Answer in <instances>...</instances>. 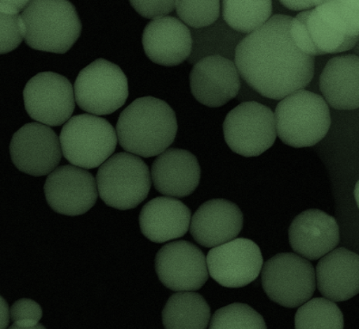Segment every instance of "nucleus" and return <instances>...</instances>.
<instances>
[{
  "label": "nucleus",
  "instance_id": "obj_10",
  "mask_svg": "<svg viewBox=\"0 0 359 329\" xmlns=\"http://www.w3.org/2000/svg\"><path fill=\"white\" fill-rule=\"evenodd\" d=\"M26 112L44 126H62L74 112V88L66 77L43 72L30 79L24 90Z\"/></svg>",
  "mask_w": 359,
  "mask_h": 329
},
{
  "label": "nucleus",
  "instance_id": "obj_24",
  "mask_svg": "<svg viewBox=\"0 0 359 329\" xmlns=\"http://www.w3.org/2000/svg\"><path fill=\"white\" fill-rule=\"evenodd\" d=\"M272 2L270 0L222 1V18L230 29L249 35L271 20Z\"/></svg>",
  "mask_w": 359,
  "mask_h": 329
},
{
  "label": "nucleus",
  "instance_id": "obj_28",
  "mask_svg": "<svg viewBox=\"0 0 359 329\" xmlns=\"http://www.w3.org/2000/svg\"><path fill=\"white\" fill-rule=\"evenodd\" d=\"M29 1H1V47L2 55L16 49L25 40L27 28L22 13Z\"/></svg>",
  "mask_w": 359,
  "mask_h": 329
},
{
  "label": "nucleus",
  "instance_id": "obj_32",
  "mask_svg": "<svg viewBox=\"0 0 359 329\" xmlns=\"http://www.w3.org/2000/svg\"><path fill=\"white\" fill-rule=\"evenodd\" d=\"M130 5L141 15L149 20H158L171 13L176 8V1H147V0H134Z\"/></svg>",
  "mask_w": 359,
  "mask_h": 329
},
{
  "label": "nucleus",
  "instance_id": "obj_25",
  "mask_svg": "<svg viewBox=\"0 0 359 329\" xmlns=\"http://www.w3.org/2000/svg\"><path fill=\"white\" fill-rule=\"evenodd\" d=\"M309 39L320 55L349 51L357 46L359 36L340 35L325 22L315 9L302 11Z\"/></svg>",
  "mask_w": 359,
  "mask_h": 329
},
{
  "label": "nucleus",
  "instance_id": "obj_21",
  "mask_svg": "<svg viewBox=\"0 0 359 329\" xmlns=\"http://www.w3.org/2000/svg\"><path fill=\"white\" fill-rule=\"evenodd\" d=\"M191 210L179 199L156 198L143 206L139 223L143 236L156 243L179 239L190 229Z\"/></svg>",
  "mask_w": 359,
  "mask_h": 329
},
{
  "label": "nucleus",
  "instance_id": "obj_6",
  "mask_svg": "<svg viewBox=\"0 0 359 329\" xmlns=\"http://www.w3.org/2000/svg\"><path fill=\"white\" fill-rule=\"evenodd\" d=\"M60 141L67 161L79 168L93 169L111 157L118 138L116 130L107 119L81 114L64 124Z\"/></svg>",
  "mask_w": 359,
  "mask_h": 329
},
{
  "label": "nucleus",
  "instance_id": "obj_23",
  "mask_svg": "<svg viewBox=\"0 0 359 329\" xmlns=\"http://www.w3.org/2000/svg\"><path fill=\"white\" fill-rule=\"evenodd\" d=\"M210 317L209 304L194 291L172 295L162 311L165 329H207Z\"/></svg>",
  "mask_w": 359,
  "mask_h": 329
},
{
  "label": "nucleus",
  "instance_id": "obj_13",
  "mask_svg": "<svg viewBox=\"0 0 359 329\" xmlns=\"http://www.w3.org/2000/svg\"><path fill=\"white\" fill-rule=\"evenodd\" d=\"M258 245L245 238H236L208 253V271L215 282L226 288H241L255 281L263 268Z\"/></svg>",
  "mask_w": 359,
  "mask_h": 329
},
{
  "label": "nucleus",
  "instance_id": "obj_7",
  "mask_svg": "<svg viewBox=\"0 0 359 329\" xmlns=\"http://www.w3.org/2000/svg\"><path fill=\"white\" fill-rule=\"evenodd\" d=\"M262 281L268 297L285 308L301 307L311 300L316 289L313 264L290 253H278L268 260L262 268Z\"/></svg>",
  "mask_w": 359,
  "mask_h": 329
},
{
  "label": "nucleus",
  "instance_id": "obj_35",
  "mask_svg": "<svg viewBox=\"0 0 359 329\" xmlns=\"http://www.w3.org/2000/svg\"><path fill=\"white\" fill-rule=\"evenodd\" d=\"M354 196H355V200H356L358 207L359 209V180H358L356 185H355Z\"/></svg>",
  "mask_w": 359,
  "mask_h": 329
},
{
  "label": "nucleus",
  "instance_id": "obj_29",
  "mask_svg": "<svg viewBox=\"0 0 359 329\" xmlns=\"http://www.w3.org/2000/svg\"><path fill=\"white\" fill-rule=\"evenodd\" d=\"M209 329H267L266 321L251 306L229 304L219 309L210 320Z\"/></svg>",
  "mask_w": 359,
  "mask_h": 329
},
{
  "label": "nucleus",
  "instance_id": "obj_4",
  "mask_svg": "<svg viewBox=\"0 0 359 329\" xmlns=\"http://www.w3.org/2000/svg\"><path fill=\"white\" fill-rule=\"evenodd\" d=\"M274 114L279 139L297 149L316 145L331 127L330 109L326 100L304 89L279 102Z\"/></svg>",
  "mask_w": 359,
  "mask_h": 329
},
{
  "label": "nucleus",
  "instance_id": "obj_30",
  "mask_svg": "<svg viewBox=\"0 0 359 329\" xmlns=\"http://www.w3.org/2000/svg\"><path fill=\"white\" fill-rule=\"evenodd\" d=\"M176 11L177 16L184 25L194 29L210 27L220 18L221 1H191V0H177Z\"/></svg>",
  "mask_w": 359,
  "mask_h": 329
},
{
  "label": "nucleus",
  "instance_id": "obj_31",
  "mask_svg": "<svg viewBox=\"0 0 359 329\" xmlns=\"http://www.w3.org/2000/svg\"><path fill=\"white\" fill-rule=\"evenodd\" d=\"M11 318L15 324L21 326H35L43 317V309L32 300H18L10 309Z\"/></svg>",
  "mask_w": 359,
  "mask_h": 329
},
{
  "label": "nucleus",
  "instance_id": "obj_26",
  "mask_svg": "<svg viewBox=\"0 0 359 329\" xmlns=\"http://www.w3.org/2000/svg\"><path fill=\"white\" fill-rule=\"evenodd\" d=\"M296 329H344V316L338 305L325 297L313 298L297 309Z\"/></svg>",
  "mask_w": 359,
  "mask_h": 329
},
{
  "label": "nucleus",
  "instance_id": "obj_33",
  "mask_svg": "<svg viewBox=\"0 0 359 329\" xmlns=\"http://www.w3.org/2000/svg\"><path fill=\"white\" fill-rule=\"evenodd\" d=\"M324 2V0H282L281 5L289 10L305 11L316 8Z\"/></svg>",
  "mask_w": 359,
  "mask_h": 329
},
{
  "label": "nucleus",
  "instance_id": "obj_11",
  "mask_svg": "<svg viewBox=\"0 0 359 329\" xmlns=\"http://www.w3.org/2000/svg\"><path fill=\"white\" fill-rule=\"evenodd\" d=\"M10 154L20 171L41 177L49 175L57 168L62 149L58 135L50 127L29 123L13 135Z\"/></svg>",
  "mask_w": 359,
  "mask_h": 329
},
{
  "label": "nucleus",
  "instance_id": "obj_9",
  "mask_svg": "<svg viewBox=\"0 0 359 329\" xmlns=\"http://www.w3.org/2000/svg\"><path fill=\"white\" fill-rule=\"evenodd\" d=\"M224 134L233 152L244 157L259 156L277 138L274 112L258 102H243L226 115Z\"/></svg>",
  "mask_w": 359,
  "mask_h": 329
},
{
  "label": "nucleus",
  "instance_id": "obj_34",
  "mask_svg": "<svg viewBox=\"0 0 359 329\" xmlns=\"http://www.w3.org/2000/svg\"><path fill=\"white\" fill-rule=\"evenodd\" d=\"M9 316H11L8 305L6 302L1 297V329H6L9 323Z\"/></svg>",
  "mask_w": 359,
  "mask_h": 329
},
{
  "label": "nucleus",
  "instance_id": "obj_14",
  "mask_svg": "<svg viewBox=\"0 0 359 329\" xmlns=\"http://www.w3.org/2000/svg\"><path fill=\"white\" fill-rule=\"evenodd\" d=\"M48 206L59 214L81 215L95 206L97 180L86 169L74 165L60 166L47 177L44 184Z\"/></svg>",
  "mask_w": 359,
  "mask_h": 329
},
{
  "label": "nucleus",
  "instance_id": "obj_20",
  "mask_svg": "<svg viewBox=\"0 0 359 329\" xmlns=\"http://www.w3.org/2000/svg\"><path fill=\"white\" fill-rule=\"evenodd\" d=\"M316 274L318 290L327 300L344 302L359 293V255L348 249L327 253L317 264Z\"/></svg>",
  "mask_w": 359,
  "mask_h": 329
},
{
  "label": "nucleus",
  "instance_id": "obj_1",
  "mask_svg": "<svg viewBox=\"0 0 359 329\" xmlns=\"http://www.w3.org/2000/svg\"><path fill=\"white\" fill-rule=\"evenodd\" d=\"M292 17L277 14L238 44L234 62L244 81L260 95L282 100L304 90L315 74V58L290 36Z\"/></svg>",
  "mask_w": 359,
  "mask_h": 329
},
{
  "label": "nucleus",
  "instance_id": "obj_18",
  "mask_svg": "<svg viewBox=\"0 0 359 329\" xmlns=\"http://www.w3.org/2000/svg\"><path fill=\"white\" fill-rule=\"evenodd\" d=\"M243 228V214L236 203L212 199L196 211L190 232L199 245L214 248L236 239Z\"/></svg>",
  "mask_w": 359,
  "mask_h": 329
},
{
  "label": "nucleus",
  "instance_id": "obj_27",
  "mask_svg": "<svg viewBox=\"0 0 359 329\" xmlns=\"http://www.w3.org/2000/svg\"><path fill=\"white\" fill-rule=\"evenodd\" d=\"M332 29L344 36H359V0H328L316 8Z\"/></svg>",
  "mask_w": 359,
  "mask_h": 329
},
{
  "label": "nucleus",
  "instance_id": "obj_19",
  "mask_svg": "<svg viewBox=\"0 0 359 329\" xmlns=\"http://www.w3.org/2000/svg\"><path fill=\"white\" fill-rule=\"evenodd\" d=\"M154 188L170 198H184L198 188L201 168L188 150L169 149L158 155L151 168Z\"/></svg>",
  "mask_w": 359,
  "mask_h": 329
},
{
  "label": "nucleus",
  "instance_id": "obj_15",
  "mask_svg": "<svg viewBox=\"0 0 359 329\" xmlns=\"http://www.w3.org/2000/svg\"><path fill=\"white\" fill-rule=\"evenodd\" d=\"M192 95L205 107H224L237 97L241 75L231 59L220 55L200 59L190 74Z\"/></svg>",
  "mask_w": 359,
  "mask_h": 329
},
{
  "label": "nucleus",
  "instance_id": "obj_12",
  "mask_svg": "<svg viewBox=\"0 0 359 329\" xmlns=\"http://www.w3.org/2000/svg\"><path fill=\"white\" fill-rule=\"evenodd\" d=\"M156 271L166 288L177 293L201 289L210 275L201 249L185 241L170 242L158 250Z\"/></svg>",
  "mask_w": 359,
  "mask_h": 329
},
{
  "label": "nucleus",
  "instance_id": "obj_2",
  "mask_svg": "<svg viewBox=\"0 0 359 329\" xmlns=\"http://www.w3.org/2000/svg\"><path fill=\"white\" fill-rule=\"evenodd\" d=\"M116 130L119 145L127 153L144 158L158 156L175 142L177 117L166 102L140 98L121 113Z\"/></svg>",
  "mask_w": 359,
  "mask_h": 329
},
{
  "label": "nucleus",
  "instance_id": "obj_17",
  "mask_svg": "<svg viewBox=\"0 0 359 329\" xmlns=\"http://www.w3.org/2000/svg\"><path fill=\"white\" fill-rule=\"evenodd\" d=\"M289 240L293 251L304 259L323 258L339 243L337 221L323 210H305L290 224Z\"/></svg>",
  "mask_w": 359,
  "mask_h": 329
},
{
  "label": "nucleus",
  "instance_id": "obj_16",
  "mask_svg": "<svg viewBox=\"0 0 359 329\" xmlns=\"http://www.w3.org/2000/svg\"><path fill=\"white\" fill-rule=\"evenodd\" d=\"M142 45L146 55L153 62L175 67L191 58L194 37L182 21L168 16L147 25L143 30Z\"/></svg>",
  "mask_w": 359,
  "mask_h": 329
},
{
  "label": "nucleus",
  "instance_id": "obj_22",
  "mask_svg": "<svg viewBox=\"0 0 359 329\" xmlns=\"http://www.w3.org/2000/svg\"><path fill=\"white\" fill-rule=\"evenodd\" d=\"M320 90L328 105L339 111L359 108V55L335 56L325 66Z\"/></svg>",
  "mask_w": 359,
  "mask_h": 329
},
{
  "label": "nucleus",
  "instance_id": "obj_3",
  "mask_svg": "<svg viewBox=\"0 0 359 329\" xmlns=\"http://www.w3.org/2000/svg\"><path fill=\"white\" fill-rule=\"evenodd\" d=\"M25 43L36 51L65 54L81 36L77 10L67 0H34L22 13Z\"/></svg>",
  "mask_w": 359,
  "mask_h": 329
},
{
  "label": "nucleus",
  "instance_id": "obj_8",
  "mask_svg": "<svg viewBox=\"0 0 359 329\" xmlns=\"http://www.w3.org/2000/svg\"><path fill=\"white\" fill-rule=\"evenodd\" d=\"M74 88L79 107L94 116L114 113L123 107L128 97L126 74L104 59L94 60L83 68Z\"/></svg>",
  "mask_w": 359,
  "mask_h": 329
},
{
  "label": "nucleus",
  "instance_id": "obj_5",
  "mask_svg": "<svg viewBox=\"0 0 359 329\" xmlns=\"http://www.w3.org/2000/svg\"><path fill=\"white\" fill-rule=\"evenodd\" d=\"M96 180L98 195L107 206L127 210L147 198L152 177L141 158L123 152L112 155L100 166Z\"/></svg>",
  "mask_w": 359,
  "mask_h": 329
}]
</instances>
